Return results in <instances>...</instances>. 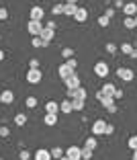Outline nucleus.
<instances>
[{"label":"nucleus","instance_id":"obj_1","mask_svg":"<svg viewBox=\"0 0 137 160\" xmlns=\"http://www.w3.org/2000/svg\"><path fill=\"white\" fill-rule=\"evenodd\" d=\"M96 99L102 103V107L106 109L109 113H117V105H115V99H113V97H109V94H102V92L98 90V92H96Z\"/></svg>","mask_w":137,"mask_h":160},{"label":"nucleus","instance_id":"obj_2","mask_svg":"<svg viewBox=\"0 0 137 160\" xmlns=\"http://www.w3.org/2000/svg\"><path fill=\"white\" fill-rule=\"evenodd\" d=\"M43 80V72L39 68H29L27 70V82L29 84H39Z\"/></svg>","mask_w":137,"mask_h":160},{"label":"nucleus","instance_id":"obj_3","mask_svg":"<svg viewBox=\"0 0 137 160\" xmlns=\"http://www.w3.org/2000/svg\"><path fill=\"white\" fill-rule=\"evenodd\" d=\"M86 97H88V92H86L84 86H78V88H68V99H82L86 101Z\"/></svg>","mask_w":137,"mask_h":160},{"label":"nucleus","instance_id":"obj_4","mask_svg":"<svg viewBox=\"0 0 137 160\" xmlns=\"http://www.w3.org/2000/svg\"><path fill=\"white\" fill-rule=\"evenodd\" d=\"M27 31L33 35V37H35V35H41V31H43V23H41V21H33V19H31V21L27 23Z\"/></svg>","mask_w":137,"mask_h":160},{"label":"nucleus","instance_id":"obj_5","mask_svg":"<svg viewBox=\"0 0 137 160\" xmlns=\"http://www.w3.org/2000/svg\"><path fill=\"white\" fill-rule=\"evenodd\" d=\"M106 125H109V123L104 121V119H96V121L92 123V133H94V136H104Z\"/></svg>","mask_w":137,"mask_h":160},{"label":"nucleus","instance_id":"obj_6","mask_svg":"<svg viewBox=\"0 0 137 160\" xmlns=\"http://www.w3.org/2000/svg\"><path fill=\"white\" fill-rule=\"evenodd\" d=\"M117 76L121 80H125V82H131V80L135 78V72H133L131 68H119V70H117Z\"/></svg>","mask_w":137,"mask_h":160},{"label":"nucleus","instance_id":"obj_7","mask_svg":"<svg viewBox=\"0 0 137 160\" xmlns=\"http://www.w3.org/2000/svg\"><path fill=\"white\" fill-rule=\"evenodd\" d=\"M94 74L104 78V76H109V64L106 62H96L94 64Z\"/></svg>","mask_w":137,"mask_h":160},{"label":"nucleus","instance_id":"obj_8","mask_svg":"<svg viewBox=\"0 0 137 160\" xmlns=\"http://www.w3.org/2000/svg\"><path fill=\"white\" fill-rule=\"evenodd\" d=\"M74 72H76V70H74V68H70V64H68V62H64L62 66L57 68V74H59V78H62V80H66L68 76H72Z\"/></svg>","mask_w":137,"mask_h":160},{"label":"nucleus","instance_id":"obj_9","mask_svg":"<svg viewBox=\"0 0 137 160\" xmlns=\"http://www.w3.org/2000/svg\"><path fill=\"white\" fill-rule=\"evenodd\" d=\"M66 156L70 160H82V148H78V146H70L66 150Z\"/></svg>","mask_w":137,"mask_h":160},{"label":"nucleus","instance_id":"obj_10","mask_svg":"<svg viewBox=\"0 0 137 160\" xmlns=\"http://www.w3.org/2000/svg\"><path fill=\"white\" fill-rule=\"evenodd\" d=\"M64 82H66V86H68V88H78V86H80V76H78V74L74 72V74H72V76H68V78L64 80Z\"/></svg>","mask_w":137,"mask_h":160},{"label":"nucleus","instance_id":"obj_11","mask_svg":"<svg viewBox=\"0 0 137 160\" xmlns=\"http://www.w3.org/2000/svg\"><path fill=\"white\" fill-rule=\"evenodd\" d=\"M88 19V10L84 8V6H78L74 12V21H78V23H84V21Z\"/></svg>","mask_w":137,"mask_h":160},{"label":"nucleus","instance_id":"obj_12","mask_svg":"<svg viewBox=\"0 0 137 160\" xmlns=\"http://www.w3.org/2000/svg\"><path fill=\"white\" fill-rule=\"evenodd\" d=\"M39 37L43 39L45 43H51V39L55 37V29H49V27H43V31H41V35Z\"/></svg>","mask_w":137,"mask_h":160},{"label":"nucleus","instance_id":"obj_13","mask_svg":"<svg viewBox=\"0 0 137 160\" xmlns=\"http://www.w3.org/2000/svg\"><path fill=\"white\" fill-rule=\"evenodd\" d=\"M0 103L12 105L14 103V92H12V90H2V92H0Z\"/></svg>","mask_w":137,"mask_h":160},{"label":"nucleus","instance_id":"obj_14","mask_svg":"<svg viewBox=\"0 0 137 160\" xmlns=\"http://www.w3.org/2000/svg\"><path fill=\"white\" fill-rule=\"evenodd\" d=\"M123 12H125V17H135L137 14V4L135 2H125L123 4Z\"/></svg>","mask_w":137,"mask_h":160},{"label":"nucleus","instance_id":"obj_15","mask_svg":"<svg viewBox=\"0 0 137 160\" xmlns=\"http://www.w3.org/2000/svg\"><path fill=\"white\" fill-rule=\"evenodd\" d=\"M33 160H51V152H49V150H43V148H41V150H37L33 154Z\"/></svg>","mask_w":137,"mask_h":160},{"label":"nucleus","instance_id":"obj_16","mask_svg":"<svg viewBox=\"0 0 137 160\" xmlns=\"http://www.w3.org/2000/svg\"><path fill=\"white\" fill-rule=\"evenodd\" d=\"M121 52H123L125 56H129V58H135L137 56V49L131 45V43H123V45H121Z\"/></svg>","mask_w":137,"mask_h":160},{"label":"nucleus","instance_id":"obj_17","mask_svg":"<svg viewBox=\"0 0 137 160\" xmlns=\"http://www.w3.org/2000/svg\"><path fill=\"white\" fill-rule=\"evenodd\" d=\"M43 14H45V10L41 6H33L31 8V19L33 21H43Z\"/></svg>","mask_w":137,"mask_h":160},{"label":"nucleus","instance_id":"obj_18","mask_svg":"<svg viewBox=\"0 0 137 160\" xmlns=\"http://www.w3.org/2000/svg\"><path fill=\"white\" fill-rule=\"evenodd\" d=\"M59 111H62V113H72V111H74V109H72V99L62 101V103H59Z\"/></svg>","mask_w":137,"mask_h":160},{"label":"nucleus","instance_id":"obj_19","mask_svg":"<svg viewBox=\"0 0 137 160\" xmlns=\"http://www.w3.org/2000/svg\"><path fill=\"white\" fill-rule=\"evenodd\" d=\"M115 90H117V88H115V84L106 82V84H104L102 88H100V92H102V94H109V97H113V94H115ZM113 99H115V97H113Z\"/></svg>","mask_w":137,"mask_h":160},{"label":"nucleus","instance_id":"obj_20","mask_svg":"<svg viewBox=\"0 0 137 160\" xmlns=\"http://www.w3.org/2000/svg\"><path fill=\"white\" fill-rule=\"evenodd\" d=\"M45 111H47V113H57V111H59V103H55V101L45 103Z\"/></svg>","mask_w":137,"mask_h":160},{"label":"nucleus","instance_id":"obj_21","mask_svg":"<svg viewBox=\"0 0 137 160\" xmlns=\"http://www.w3.org/2000/svg\"><path fill=\"white\" fill-rule=\"evenodd\" d=\"M45 125H55L57 123V113H45Z\"/></svg>","mask_w":137,"mask_h":160},{"label":"nucleus","instance_id":"obj_22","mask_svg":"<svg viewBox=\"0 0 137 160\" xmlns=\"http://www.w3.org/2000/svg\"><path fill=\"white\" fill-rule=\"evenodd\" d=\"M96 146H98V142H96V138H94V136L88 138V140L84 142V148H88V150H92V152L96 150Z\"/></svg>","mask_w":137,"mask_h":160},{"label":"nucleus","instance_id":"obj_23","mask_svg":"<svg viewBox=\"0 0 137 160\" xmlns=\"http://www.w3.org/2000/svg\"><path fill=\"white\" fill-rule=\"evenodd\" d=\"M84 103L86 101H82V99H72V109H74V111H82V109H84Z\"/></svg>","mask_w":137,"mask_h":160},{"label":"nucleus","instance_id":"obj_24","mask_svg":"<svg viewBox=\"0 0 137 160\" xmlns=\"http://www.w3.org/2000/svg\"><path fill=\"white\" fill-rule=\"evenodd\" d=\"M14 123H17L19 127H23L25 123H27V115H25V113H17V115H14Z\"/></svg>","mask_w":137,"mask_h":160},{"label":"nucleus","instance_id":"obj_25","mask_svg":"<svg viewBox=\"0 0 137 160\" xmlns=\"http://www.w3.org/2000/svg\"><path fill=\"white\" fill-rule=\"evenodd\" d=\"M76 8H78V4H64V14H68V17H74Z\"/></svg>","mask_w":137,"mask_h":160},{"label":"nucleus","instance_id":"obj_26","mask_svg":"<svg viewBox=\"0 0 137 160\" xmlns=\"http://www.w3.org/2000/svg\"><path fill=\"white\" fill-rule=\"evenodd\" d=\"M31 43H33V47H47L49 45V43H45L41 37H39V35H35V37L31 39Z\"/></svg>","mask_w":137,"mask_h":160},{"label":"nucleus","instance_id":"obj_27","mask_svg":"<svg viewBox=\"0 0 137 160\" xmlns=\"http://www.w3.org/2000/svg\"><path fill=\"white\" fill-rule=\"evenodd\" d=\"M49 152H51V158L53 160H57V158H62V156H64V150H62V148H53V150H49Z\"/></svg>","mask_w":137,"mask_h":160},{"label":"nucleus","instance_id":"obj_28","mask_svg":"<svg viewBox=\"0 0 137 160\" xmlns=\"http://www.w3.org/2000/svg\"><path fill=\"white\" fill-rule=\"evenodd\" d=\"M62 56H64V60H70V58H74V49H72V47H64Z\"/></svg>","mask_w":137,"mask_h":160},{"label":"nucleus","instance_id":"obj_29","mask_svg":"<svg viewBox=\"0 0 137 160\" xmlns=\"http://www.w3.org/2000/svg\"><path fill=\"white\" fill-rule=\"evenodd\" d=\"M125 27L127 29H135V17H125Z\"/></svg>","mask_w":137,"mask_h":160},{"label":"nucleus","instance_id":"obj_30","mask_svg":"<svg viewBox=\"0 0 137 160\" xmlns=\"http://www.w3.org/2000/svg\"><path fill=\"white\" fill-rule=\"evenodd\" d=\"M25 105H27L29 109H35V107H37V99H35V97H27V101H25Z\"/></svg>","mask_w":137,"mask_h":160},{"label":"nucleus","instance_id":"obj_31","mask_svg":"<svg viewBox=\"0 0 137 160\" xmlns=\"http://www.w3.org/2000/svg\"><path fill=\"white\" fill-rule=\"evenodd\" d=\"M51 12L55 14V17H57V14H64V4H53Z\"/></svg>","mask_w":137,"mask_h":160},{"label":"nucleus","instance_id":"obj_32","mask_svg":"<svg viewBox=\"0 0 137 160\" xmlns=\"http://www.w3.org/2000/svg\"><path fill=\"white\" fill-rule=\"evenodd\" d=\"M109 23H111V19L104 14V17H98V25L100 27H109Z\"/></svg>","mask_w":137,"mask_h":160},{"label":"nucleus","instance_id":"obj_33","mask_svg":"<svg viewBox=\"0 0 137 160\" xmlns=\"http://www.w3.org/2000/svg\"><path fill=\"white\" fill-rule=\"evenodd\" d=\"M92 158V150H88V148H82V160H90Z\"/></svg>","mask_w":137,"mask_h":160},{"label":"nucleus","instance_id":"obj_34","mask_svg":"<svg viewBox=\"0 0 137 160\" xmlns=\"http://www.w3.org/2000/svg\"><path fill=\"white\" fill-rule=\"evenodd\" d=\"M0 21H8V10L4 6H0Z\"/></svg>","mask_w":137,"mask_h":160},{"label":"nucleus","instance_id":"obj_35","mask_svg":"<svg viewBox=\"0 0 137 160\" xmlns=\"http://www.w3.org/2000/svg\"><path fill=\"white\" fill-rule=\"evenodd\" d=\"M127 144H129V148H131V150H135V148H137V136H131Z\"/></svg>","mask_w":137,"mask_h":160},{"label":"nucleus","instance_id":"obj_36","mask_svg":"<svg viewBox=\"0 0 137 160\" xmlns=\"http://www.w3.org/2000/svg\"><path fill=\"white\" fill-rule=\"evenodd\" d=\"M8 133H10V129H8V127H6V125H0V138H6Z\"/></svg>","mask_w":137,"mask_h":160},{"label":"nucleus","instance_id":"obj_37","mask_svg":"<svg viewBox=\"0 0 137 160\" xmlns=\"http://www.w3.org/2000/svg\"><path fill=\"white\" fill-rule=\"evenodd\" d=\"M19 158H21V160H29V158H31V154H29L27 150H21V152H19Z\"/></svg>","mask_w":137,"mask_h":160},{"label":"nucleus","instance_id":"obj_38","mask_svg":"<svg viewBox=\"0 0 137 160\" xmlns=\"http://www.w3.org/2000/svg\"><path fill=\"white\" fill-rule=\"evenodd\" d=\"M117 49H119V47L115 45V43H109V45H106V52H109V53H117Z\"/></svg>","mask_w":137,"mask_h":160},{"label":"nucleus","instance_id":"obj_39","mask_svg":"<svg viewBox=\"0 0 137 160\" xmlns=\"http://www.w3.org/2000/svg\"><path fill=\"white\" fill-rule=\"evenodd\" d=\"M113 97H115V101L123 99V90H121V88H117V90H115V94H113Z\"/></svg>","mask_w":137,"mask_h":160},{"label":"nucleus","instance_id":"obj_40","mask_svg":"<svg viewBox=\"0 0 137 160\" xmlns=\"http://www.w3.org/2000/svg\"><path fill=\"white\" fill-rule=\"evenodd\" d=\"M66 62H68V64H70V68H74V70H76V68H78V62H76L74 58H70V60H66Z\"/></svg>","mask_w":137,"mask_h":160},{"label":"nucleus","instance_id":"obj_41","mask_svg":"<svg viewBox=\"0 0 137 160\" xmlns=\"http://www.w3.org/2000/svg\"><path fill=\"white\" fill-rule=\"evenodd\" d=\"M29 68H39V60H35V58H33V60L29 62Z\"/></svg>","mask_w":137,"mask_h":160},{"label":"nucleus","instance_id":"obj_42","mask_svg":"<svg viewBox=\"0 0 137 160\" xmlns=\"http://www.w3.org/2000/svg\"><path fill=\"white\" fill-rule=\"evenodd\" d=\"M113 132H115V127H113V125H106V132H104V136H111Z\"/></svg>","mask_w":137,"mask_h":160},{"label":"nucleus","instance_id":"obj_43","mask_svg":"<svg viewBox=\"0 0 137 160\" xmlns=\"http://www.w3.org/2000/svg\"><path fill=\"white\" fill-rule=\"evenodd\" d=\"M106 17H109V19H113V17H115V8H109V10H106Z\"/></svg>","mask_w":137,"mask_h":160},{"label":"nucleus","instance_id":"obj_44","mask_svg":"<svg viewBox=\"0 0 137 160\" xmlns=\"http://www.w3.org/2000/svg\"><path fill=\"white\" fill-rule=\"evenodd\" d=\"M123 4H125L123 0H117V2H115V6H117V8H123Z\"/></svg>","mask_w":137,"mask_h":160},{"label":"nucleus","instance_id":"obj_45","mask_svg":"<svg viewBox=\"0 0 137 160\" xmlns=\"http://www.w3.org/2000/svg\"><path fill=\"white\" fill-rule=\"evenodd\" d=\"M45 27H49V29H55V21H49V23L45 25Z\"/></svg>","mask_w":137,"mask_h":160},{"label":"nucleus","instance_id":"obj_46","mask_svg":"<svg viewBox=\"0 0 137 160\" xmlns=\"http://www.w3.org/2000/svg\"><path fill=\"white\" fill-rule=\"evenodd\" d=\"M66 4H78V0H66Z\"/></svg>","mask_w":137,"mask_h":160},{"label":"nucleus","instance_id":"obj_47","mask_svg":"<svg viewBox=\"0 0 137 160\" xmlns=\"http://www.w3.org/2000/svg\"><path fill=\"white\" fill-rule=\"evenodd\" d=\"M131 158H133V160H137V148L133 150V156H131Z\"/></svg>","mask_w":137,"mask_h":160},{"label":"nucleus","instance_id":"obj_48","mask_svg":"<svg viewBox=\"0 0 137 160\" xmlns=\"http://www.w3.org/2000/svg\"><path fill=\"white\" fill-rule=\"evenodd\" d=\"M4 60V52H2V49H0V62Z\"/></svg>","mask_w":137,"mask_h":160},{"label":"nucleus","instance_id":"obj_49","mask_svg":"<svg viewBox=\"0 0 137 160\" xmlns=\"http://www.w3.org/2000/svg\"><path fill=\"white\" fill-rule=\"evenodd\" d=\"M57 160H70V158H68V156H66V154H64V156H62V158H57Z\"/></svg>","mask_w":137,"mask_h":160},{"label":"nucleus","instance_id":"obj_50","mask_svg":"<svg viewBox=\"0 0 137 160\" xmlns=\"http://www.w3.org/2000/svg\"><path fill=\"white\" fill-rule=\"evenodd\" d=\"M135 27H137V14H135Z\"/></svg>","mask_w":137,"mask_h":160},{"label":"nucleus","instance_id":"obj_51","mask_svg":"<svg viewBox=\"0 0 137 160\" xmlns=\"http://www.w3.org/2000/svg\"><path fill=\"white\" fill-rule=\"evenodd\" d=\"M51 160H53V158H51Z\"/></svg>","mask_w":137,"mask_h":160}]
</instances>
